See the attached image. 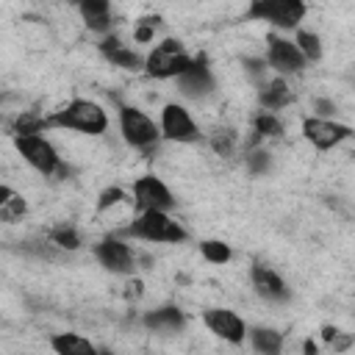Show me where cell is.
<instances>
[{
    "label": "cell",
    "instance_id": "6da1fadb",
    "mask_svg": "<svg viewBox=\"0 0 355 355\" xmlns=\"http://www.w3.org/2000/svg\"><path fill=\"white\" fill-rule=\"evenodd\" d=\"M47 128H64V130H78L86 136H100L108 128V114L100 103L75 97L64 108H58L47 116Z\"/></svg>",
    "mask_w": 355,
    "mask_h": 355
},
{
    "label": "cell",
    "instance_id": "7a4b0ae2",
    "mask_svg": "<svg viewBox=\"0 0 355 355\" xmlns=\"http://www.w3.org/2000/svg\"><path fill=\"white\" fill-rule=\"evenodd\" d=\"M119 236H133L141 241H155V244H180L189 239L180 222H175L164 211H141L128 227L119 230Z\"/></svg>",
    "mask_w": 355,
    "mask_h": 355
},
{
    "label": "cell",
    "instance_id": "3957f363",
    "mask_svg": "<svg viewBox=\"0 0 355 355\" xmlns=\"http://www.w3.org/2000/svg\"><path fill=\"white\" fill-rule=\"evenodd\" d=\"M191 55L183 50V44L178 39H164L161 44H155L147 58H144V72L155 80H166V78H180L189 67H191Z\"/></svg>",
    "mask_w": 355,
    "mask_h": 355
},
{
    "label": "cell",
    "instance_id": "277c9868",
    "mask_svg": "<svg viewBox=\"0 0 355 355\" xmlns=\"http://www.w3.org/2000/svg\"><path fill=\"white\" fill-rule=\"evenodd\" d=\"M119 133L130 147H136L141 153H153L158 147V141L164 139L161 128L144 111H139L133 105H119Z\"/></svg>",
    "mask_w": 355,
    "mask_h": 355
},
{
    "label": "cell",
    "instance_id": "5b68a950",
    "mask_svg": "<svg viewBox=\"0 0 355 355\" xmlns=\"http://www.w3.org/2000/svg\"><path fill=\"white\" fill-rule=\"evenodd\" d=\"M308 6L300 3V0H252L244 11L247 19H255V22H269L275 28H283V31H291L302 22Z\"/></svg>",
    "mask_w": 355,
    "mask_h": 355
},
{
    "label": "cell",
    "instance_id": "8992f818",
    "mask_svg": "<svg viewBox=\"0 0 355 355\" xmlns=\"http://www.w3.org/2000/svg\"><path fill=\"white\" fill-rule=\"evenodd\" d=\"M14 147L22 155L25 164H31L39 175L50 178V175H67L69 169L61 164L55 147L44 139V136H14Z\"/></svg>",
    "mask_w": 355,
    "mask_h": 355
},
{
    "label": "cell",
    "instance_id": "52a82bcc",
    "mask_svg": "<svg viewBox=\"0 0 355 355\" xmlns=\"http://www.w3.org/2000/svg\"><path fill=\"white\" fill-rule=\"evenodd\" d=\"M266 64L269 69H275L280 78L286 75H297L305 69V55L300 53V47L286 39V36H277V33H269L266 36Z\"/></svg>",
    "mask_w": 355,
    "mask_h": 355
},
{
    "label": "cell",
    "instance_id": "ba28073f",
    "mask_svg": "<svg viewBox=\"0 0 355 355\" xmlns=\"http://www.w3.org/2000/svg\"><path fill=\"white\" fill-rule=\"evenodd\" d=\"M158 128H161V136L169 139V141L189 144V141H197V139H200V128H197L194 116H191L180 103H166V105H164Z\"/></svg>",
    "mask_w": 355,
    "mask_h": 355
},
{
    "label": "cell",
    "instance_id": "9c48e42d",
    "mask_svg": "<svg viewBox=\"0 0 355 355\" xmlns=\"http://www.w3.org/2000/svg\"><path fill=\"white\" fill-rule=\"evenodd\" d=\"M133 202H136L139 214H141V211H164V214H169V208H175L172 191H169L166 183H164L161 178H155V175H141V178H136V183H133Z\"/></svg>",
    "mask_w": 355,
    "mask_h": 355
},
{
    "label": "cell",
    "instance_id": "30bf717a",
    "mask_svg": "<svg viewBox=\"0 0 355 355\" xmlns=\"http://www.w3.org/2000/svg\"><path fill=\"white\" fill-rule=\"evenodd\" d=\"M302 136L316 147V150H333L341 141L352 139L355 130L349 125H341L336 119H319V116H308L302 119Z\"/></svg>",
    "mask_w": 355,
    "mask_h": 355
},
{
    "label": "cell",
    "instance_id": "8fae6325",
    "mask_svg": "<svg viewBox=\"0 0 355 355\" xmlns=\"http://www.w3.org/2000/svg\"><path fill=\"white\" fill-rule=\"evenodd\" d=\"M94 258L114 275H130L136 269L133 250L119 239V236H105L94 244Z\"/></svg>",
    "mask_w": 355,
    "mask_h": 355
},
{
    "label": "cell",
    "instance_id": "7c38bea8",
    "mask_svg": "<svg viewBox=\"0 0 355 355\" xmlns=\"http://www.w3.org/2000/svg\"><path fill=\"white\" fill-rule=\"evenodd\" d=\"M202 322H205V327H208L216 338H222V341H227V344H241L244 336H247L244 319H241L236 311H230V308H208V311L202 313Z\"/></svg>",
    "mask_w": 355,
    "mask_h": 355
},
{
    "label": "cell",
    "instance_id": "4fadbf2b",
    "mask_svg": "<svg viewBox=\"0 0 355 355\" xmlns=\"http://www.w3.org/2000/svg\"><path fill=\"white\" fill-rule=\"evenodd\" d=\"M178 89L189 100H202L214 92V75H211V67H208L205 55H197L191 61V67L178 78Z\"/></svg>",
    "mask_w": 355,
    "mask_h": 355
},
{
    "label": "cell",
    "instance_id": "5bb4252c",
    "mask_svg": "<svg viewBox=\"0 0 355 355\" xmlns=\"http://www.w3.org/2000/svg\"><path fill=\"white\" fill-rule=\"evenodd\" d=\"M250 280H252V288L258 297H263L266 302H286L288 300V286L283 283V277L263 266V263H252L250 266Z\"/></svg>",
    "mask_w": 355,
    "mask_h": 355
},
{
    "label": "cell",
    "instance_id": "9a60e30c",
    "mask_svg": "<svg viewBox=\"0 0 355 355\" xmlns=\"http://www.w3.org/2000/svg\"><path fill=\"white\" fill-rule=\"evenodd\" d=\"M100 53L114 64V67H119V69H128V72H139V69H144V58L133 50V47H128V44H122L119 42V36H103V42H100Z\"/></svg>",
    "mask_w": 355,
    "mask_h": 355
},
{
    "label": "cell",
    "instance_id": "2e32d148",
    "mask_svg": "<svg viewBox=\"0 0 355 355\" xmlns=\"http://www.w3.org/2000/svg\"><path fill=\"white\" fill-rule=\"evenodd\" d=\"M141 324L150 327V330H155V333H178V330H183L186 316H183L180 308H175V305H164V308L147 311V313L141 316Z\"/></svg>",
    "mask_w": 355,
    "mask_h": 355
},
{
    "label": "cell",
    "instance_id": "e0dca14e",
    "mask_svg": "<svg viewBox=\"0 0 355 355\" xmlns=\"http://www.w3.org/2000/svg\"><path fill=\"white\" fill-rule=\"evenodd\" d=\"M258 100H261L263 111L275 114V111L286 108V105L294 100V94H291V89H288L286 78H280V75H277L275 80H266V83H261V89H258Z\"/></svg>",
    "mask_w": 355,
    "mask_h": 355
},
{
    "label": "cell",
    "instance_id": "ac0fdd59",
    "mask_svg": "<svg viewBox=\"0 0 355 355\" xmlns=\"http://www.w3.org/2000/svg\"><path fill=\"white\" fill-rule=\"evenodd\" d=\"M50 347L55 355H100V349L80 333H55L50 338Z\"/></svg>",
    "mask_w": 355,
    "mask_h": 355
},
{
    "label": "cell",
    "instance_id": "d6986e66",
    "mask_svg": "<svg viewBox=\"0 0 355 355\" xmlns=\"http://www.w3.org/2000/svg\"><path fill=\"white\" fill-rule=\"evenodd\" d=\"M83 22L89 25V31H97V33H108L111 31V6L105 0H83L78 6Z\"/></svg>",
    "mask_w": 355,
    "mask_h": 355
},
{
    "label": "cell",
    "instance_id": "ffe728a7",
    "mask_svg": "<svg viewBox=\"0 0 355 355\" xmlns=\"http://www.w3.org/2000/svg\"><path fill=\"white\" fill-rule=\"evenodd\" d=\"M250 344L258 355H280L283 333H277L272 327H255V330H250Z\"/></svg>",
    "mask_w": 355,
    "mask_h": 355
},
{
    "label": "cell",
    "instance_id": "44dd1931",
    "mask_svg": "<svg viewBox=\"0 0 355 355\" xmlns=\"http://www.w3.org/2000/svg\"><path fill=\"white\" fill-rule=\"evenodd\" d=\"M25 211H28L25 200L19 194H14L8 186H3L0 189V219L3 222H17V219H22Z\"/></svg>",
    "mask_w": 355,
    "mask_h": 355
},
{
    "label": "cell",
    "instance_id": "7402d4cb",
    "mask_svg": "<svg viewBox=\"0 0 355 355\" xmlns=\"http://www.w3.org/2000/svg\"><path fill=\"white\" fill-rule=\"evenodd\" d=\"M42 130H47V116H39V114H19L17 122H14V136H39Z\"/></svg>",
    "mask_w": 355,
    "mask_h": 355
},
{
    "label": "cell",
    "instance_id": "603a6c76",
    "mask_svg": "<svg viewBox=\"0 0 355 355\" xmlns=\"http://www.w3.org/2000/svg\"><path fill=\"white\" fill-rule=\"evenodd\" d=\"M252 128H255L258 139H277V136H283V122L275 114H269V111H261L252 119Z\"/></svg>",
    "mask_w": 355,
    "mask_h": 355
},
{
    "label": "cell",
    "instance_id": "cb8c5ba5",
    "mask_svg": "<svg viewBox=\"0 0 355 355\" xmlns=\"http://www.w3.org/2000/svg\"><path fill=\"white\" fill-rule=\"evenodd\" d=\"M294 44L300 47V53L305 55V61H319L322 58V39L313 31H297Z\"/></svg>",
    "mask_w": 355,
    "mask_h": 355
},
{
    "label": "cell",
    "instance_id": "d4e9b609",
    "mask_svg": "<svg viewBox=\"0 0 355 355\" xmlns=\"http://www.w3.org/2000/svg\"><path fill=\"white\" fill-rule=\"evenodd\" d=\"M50 241L55 244V247H61V250H78L80 247V236H78V230L72 227V225H58V227H53L50 230Z\"/></svg>",
    "mask_w": 355,
    "mask_h": 355
},
{
    "label": "cell",
    "instance_id": "484cf974",
    "mask_svg": "<svg viewBox=\"0 0 355 355\" xmlns=\"http://www.w3.org/2000/svg\"><path fill=\"white\" fill-rule=\"evenodd\" d=\"M200 252H202V258H205L208 263H227V261L233 258L230 247H227L225 241H216V239L202 241V244H200Z\"/></svg>",
    "mask_w": 355,
    "mask_h": 355
},
{
    "label": "cell",
    "instance_id": "4316f807",
    "mask_svg": "<svg viewBox=\"0 0 355 355\" xmlns=\"http://www.w3.org/2000/svg\"><path fill=\"white\" fill-rule=\"evenodd\" d=\"M322 341L324 344H330V349L333 352H344V349H349L352 347V341H355V336H349V333H341V330H336V327H322Z\"/></svg>",
    "mask_w": 355,
    "mask_h": 355
},
{
    "label": "cell",
    "instance_id": "83f0119b",
    "mask_svg": "<svg viewBox=\"0 0 355 355\" xmlns=\"http://www.w3.org/2000/svg\"><path fill=\"white\" fill-rule=\"evenodd\" d=\"M211 147H214L216 155L230 158L233 150H236V133H233V130H219V133H214V136H211Z\"/></svg>",
    "mask_w": 355,
    "mask_h": 355
},
{
    "label": "cell",
    "instance_id": "f1b7e54d",
    "mask_svg": "<svg viewBox=\"0 0 355 355\" xmlns=\"http://www.w3.org/2000/svg\"><path fill=\"white\" fill-rule=\"evenodd\" d=\"M269 166H272V155L266 150H250L247 153V169L252 175H266Z\"/></svg>",
    "mask_w": 355,
    "mask_h": 355
},
{
    "label": "cell",
    "instance_id": "f546056e",
    "mask_svg": "<svg viewBox=\"0 0 355 355\" xmlns=\"http://www.w3.org/2000/svg\"><path fill=\"white\" fill-rule=\"evenodd\" d=\"M158 22H161L158 17H144V19H139V25H136V31H133V42H139V44L153 42V39H155V25H158Z\"/></svg>",
    "mask_w": 355,
    "mask_h": 355
},
{
    "label": "cell",
    "instance_id": "4dcf8cb0",
    "mask_svg": "<svg viewBox=\"0 0 355 355\" xmlns=\"http://www.w3.org/2000/svg\"><path fill=\"white\" fill-rule=\"evenodd\" d=\"M122 200H128L125 191H122L119 186H111V189H105V191L100 194V200H97V211H108L111 205H116V202H122Z\"/></svg>",
    "mask_w": 355,
    "mask_h": 355
},
{
    "label": "cell",
    "instance_id": "1f68e13d",
    "mask_svg": "<svg viewBox=\"0 0 355 355\" xmlns=\"http://www.w3.org/2000/svg\"><path fill=\"white\" fill-rule=\"evenodd\" d=\"M313 108H316L319 119H333V114H336V103L327 100V97H316L313 100Z\"/></svg>",
    "mask_w": 355,
    "mask_h": 355
},
{
    "label": "cell",
    "instance_id": "d6a6232c",
    "mask_svg": "<svg viewBox=\"0 0 355 355\" xmlns=\"http://www.w3.org/2000/svg\"><path fill=\"white\" fill-rule=\"evenodd\" d=\"M302 352H305V355H316V344H313V341L308 338V341L302 344Z\"/></svg>",
    "mask_w": 355,
    "mask_h": 355
}]
</instances>
